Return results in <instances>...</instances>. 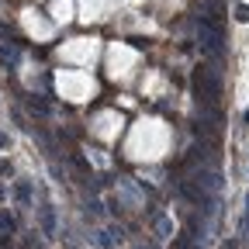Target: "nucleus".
Here are the masks:
<instances>
[{
  "instance_id": "1",
  "label": "nucleus",
  "mask_w": 249,
  "mask_h": 249,
  "mask_svg": "<svg viewBox=\"0 0 249 249\" xmlns=\"http://www.w3.org/2000/svg\"><path fill=\"white\" fill-rule=\"evenodd\" d=\"M194 90L201 93V101H204V104H214L218 97H222V83L214 80L211 70H194Z\"/></svg>"
},
{
  "instance_id": "2",
  "label": "nucleus",
  "mask_w": 249,
  "mask_h": 249,
  "mask_svg": "<svg viewBox=\"0 0 249 249\" xmlns=\"http://www.w3.org/2000/svg\"><path fill=\"white\" fill-rule=\"evenodd\" d=\"M194 28H197V35H201V45H204L208 52H222V45H225V42H222V31H214V28H211V21L197 18V24H194Z\"/></svg>"
},
{
  "instance_id": "3",
  "label": "nucleus",
  "mask_w": 249,
  "mask_h": 249,
  "mask_svg": "<svg viewBox=\"0 0 249 249\" xmlns=\"http://www.w3.org/2000/svg\"><path fill=\"white\" fill-rule=\"evenodd\" d=\"M194 183L214 197L218 191H222V173H214V170H197V173H194Z\"/></svg>"
},
{
  "instance_id": "4",
  "label": "nucleus",
  "mask_w": 249,
  "mask_h": 249,
  "mask_svg": "<svg viewBox=\"0 0 249 249\" xmlns=\"http://www.w3.org/2000/svg\"><path fill=\"white\" fill-rule=\"evenodd\" d=\"M118 242H121V229H101L97 232V246L101 249H114Z\"/></svg>"
},
{
  "instance_id": "5",
  "label": "nucleus",
  "mask_w": 249,
  "mask_h": 249,
  "mask_svg": "<svg viewBox=\"0 0 249 249\" xmlns=\"http://www.w3.org/2000/svg\"><path fill=\"white\" fill-rule=\"evenodd\" d=\"M152 229H156V239H170V235H173V222H170L166 214H156Z\"/></svg>"
},
{
  "instance_id": "6",
  "label": "nucleus",
  "mask_w": 249,
  "mask_h": 249,
  "mask_svg": "<svg viewBox=\"0 0 249 249\" xmlns=\"http://www.w3.org/2000/svg\"><path fill=\"white\" fill-rule=\"evenodd\" d=\"M18 59H21V55H18V49H14V45L0 42V62H4L7 70H14V66H18Z\"/></svg>"
},
{
  "instance_id": "7",
  "label": "nucleus",
  "mask_w": 249,
  "mask_h": 249,
  "mask_svg": "<svg viewBox=\"0 0 249 249\" xmlns=\"http://www.w3.org/2000/svg\"><path fill=\"white\" fill-rule=\"evenodd\" d=\"M14 229H18V222L7 211H0V235H14Z\"/></svg>"
},
{
  "instance_id": "8",
  "label": "nucleus",
  "mask_w": 249,
  "mask_h": 249,
  "mask_svg": "<svg viewBox=\"0 0 249 249\" xmlns=\"http://www.w3.org/2000/svg\"><path fill=\"white\" fill-rule=\"evenodd\" d=\"M14 197H18V204H28V201H31V183L21 180V183L14 187Z\"/></svg>"
},
{
  "instance_id": "9",
  "label": "nucleus",
  "mask_w": 249,
  "mask_h": 249,
  "mask_svg": "<svg viewBox=\"0 0 249 249\" xmlns=\"http://www.w3.org/2000/svg\"><path fill=\"white\" fill-rule=\"evenodd\" d=\"M42 229H45V235H52V232H55V218H52V211H49V208H42Z\"/></svg>"
},
{
  "instance_id": "10",
  "label": "nucleus",
  "mask_w": 249,
  "mask_h": 249,
  "mask_svg": "<svg viewBox=\"0 0 249 249\" xmlns=\"http://www.w3.org/2000/svg\"><path fill=\"white\" fill-rule=\"evenodd\" d=\"M28 104H31V107H35L38 114H45V111H49V107H45V101H38V97H28Z\"/></svg>"
},
{
  "instance_id": "11",
  "label": "nucleus",
  "mask_w": 249,
  "mask_h": 249,
  "mask_svg": "<svg viewBox=\"0 0 249 249\" xmlns=\"http://www.w3.org/2000/svg\"><path fill=\"white\" fill-rule=\"evenodd\" d=\"M235 18H239V21H249V7L239 4V7H235Z\"/></svg>"
},
{
  "instance_id": "12",
  "label": "nucleus",
  "mask_w": 249,
  "mask_h": 249,
  "mask_svg": "<svg viewBox=\"0 0 249 249\" xmlns=\"http://www.w3.org/2000/svg\"><path fill=\"white\" fill-rule=\"evenodd\" d=\"M0 35H11V31H7V24H0Z\"/></svg>"
},
{
  "instance_id": "13",
  "label": "nucleus",
  "mask_w": 249,
  "mask_h": 249,
  "mask_svg": "<svg viewBox=\"0 0 249 249\" xmlns=\"http://www.w3.org/2000/svg\"><path fill=\"white\" fill-rule=\"evenodd\" d=\"M4 145H7V135H0V149H4Z\"/></svg>"
}]
</instances>
